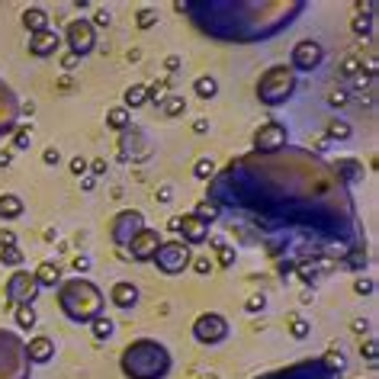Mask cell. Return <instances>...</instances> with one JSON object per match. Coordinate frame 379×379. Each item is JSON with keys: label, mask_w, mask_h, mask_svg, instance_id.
<instances>
[{"label": "cell", "mask_w": 379, "mask_h": 379, "mask_svg": "<svg viewBox=\"0 0 379 379\" xmlns=\"http://www.w3.org/2000/svg\"><path fill=\"white\" fill-rule=\"evenodd\" d=\"M219 222L260 248L279 277L319 283L354 251L367 248L354 190L325 154L286 145L273 154H238L206 187Z\"/></svg>", "instance_id": "cell-1"}, {"label": "cell", "mask_w": 379, "mask_h": 379, "mask_svg": "<svg viewBox=\"0 0 379 379\" xmlns=\"http://www.w3.org/2000/svg\"><path fill=\"white\" fill-rule=\"evenodd\" d=\"M306 7V0H180L177 13L206 39L251 45L279 36L299 20Z\"/></svg>", "instance_id": "cell-2"}, {"label": "cell", "mask_w": 379, "mask_h": 379, "mask_svg": "<svg viewBox=\"0 0 379 379\" xmlns=\"http://www.w3.org/2000/svg\"><path fill=\"white\" fill-rule=\"evenodd\" d=\"M58 309L61 315L74 325H90V321L106 312V292L87 277H71L58 283Z\"/></svg>", "instance_id": "cell-3"}, {"label": "cell", "mask_w": 379, "mask_h": 379, "mask_svg": "<svg viewBox=\"0 0 379 379\" xmlns=\"http://www.w3.org/2000/svg\"><path fill=\"white\" fill-rule=\"evenodd\" d=\"M174 357L154 338H135L119 354V369L126 379H168Z\"/></svg>", "instance_id": "cell-4"}, {"label": "cell", "mask_w": 379, "mask_h": 379, "mask_svg": "<svg viewBox=\"0 0 379 379\" xmlns=\"http://www.w3.org/2000/svg\"><path fill=\"white\" fill-rule=\"evenodd\" d=\"M296 90H299V74H296L290 65H270L267 71H260L254 93H257V100L264 103V106L277 110V106H283L286 100H292Z\"/></svg>", "instance_id": "cell-5"}, {"label": "cell", "mask_w": 379, "mask_h": 379, "mask_svg": "<svg viewBox=\"0 0 379 379\" xmlns=\"http://www.w3.org/2000/svg\"><path fill=\"white\" fill-rule=\"evenodd\" d=\"M32 363L26 357V341L20 331L0 328V379H30Z\"/></svg>", "instance_id": "cell-6"}, {"label": "cell", "mask_w": 379, "mask_h": 379, "mask_svg": "<svg viewBox=\"0 0 379 379\" xmlns=\"http://www.w3.org/2000/svg\"><path fill=\"white\" fill-rule=\"evenodd\" d=\"M254 379H344V369L331 367L325 357H306L290 367H277L267 373H257Z\"/></svg>", "instance_id": "cell-7"}, {"label": "cell", "mask_w": 379, "mask_h": 379, "mask_svg": "<svg viewBox=\"0 0 379 379\" xmlns=\"http://www.w3.org/2000/svg\"><path fill=\"white\" fill-rule=\"evenodd\" d=\"M151 264H154L158 273H164V277H180V273L190 270V264H193V251H190L183 241H177V238L161 241V248L154 251Z\"/></svg>", "instance_id": "cell-8"}, {"label": "cell", "mask_w": 379, "mask_h": 379, "mask_svg": "<svg viewBox=\"0 0 379 379\" xmlns=\"http://www.w3.org/2000/svg\"><path fill=\"white\" fill-rule=\"evenodd\" d=\"M190 331H193V341H196V344H203V347H216V344H222V341H229L231 325L222 312H203V315L193 319V328Z\"/></svg>", "instance_id": "cell-9"}, {"label": "cell", "mask_w": 379, "mask_h": 379, "mask_svg": "<svg viewBox=\"0 0 379 379\" xmlns=\"http://www.w3.org/2000/svg\"><path fill=\"white\" fill-rule=\"evenodd\" d=\"M39 283L32 277V270H13L10 279H7V286H3V296H7V306L16 309V306H32V302L39 299Z\"/></svg>", "instance_id": "cell-10"}, {"label": "cell", "mask_w": 379, "mask_h": 379, "mask_svg": "<svg viewBox=\"0 0 379 379\" xmlns=\"http://www.w3.org/2000/svg\"><path fill=\"white\" fill-rule=\"evenodd\" d=\"M286 145H290V129L277 119L260 122L254 129V139H251V151H257V154H273V151H283Z\"/></svg>", "instance_id": "cell-11"}, {"label": "cell", "mask_w": 379, "mask_h": 379, "mask_svg": "<svg viewBox=\"0 0 379 379\" xmlns=\"http://www.w3.org/2000/svg\"><path fill=\"white\" fill-rule=\"evenodd\" d=\"M65 42H68V51L78 55V58H87L90 51L97 49V30L87 16H78L65 26Z\"/></svg>", "instance_id": "cell-12"}, {"label": "cell", "mask_w": 379, "mask_h": 379, "mask_svg": "<svg viewBox=\"0 0 379 379\" xmlns=\"http://www.w3.org/2000/svg\"><path fill=\"white\" fill-rule=\"evenodd\" d=\"M141 229H145V212L141 209H119L110 222V238L116 248H126Z\"/></svg>", "instance_id": "cell-13"}, {"label": "cell", "mask_w": 379, "mask_h": 379, "mask_svg": "<svg viewBox=\"0 0 379 379\" xmlns=\"http://www.w3.org/2000/svg\"><path fill=\"white\" fill-rule=\"evenodd\" d=\"M321 61H325V45L319 39H299L292 45L290 51V68L296 74H312L315 68H321Z\"/></svg>", "instance_id": "cell-14"}, {"label": "cell", "mask_w": 379, "mask_h": 379, "mask_svg": "<svg viewBox=\"0 0 379 379\" xmlns=\"http://www.w3.org/2000/svg\"><path fill=\"white\" fill-rule=\"evenodd\" d=\"M16 126H20V97L0 78V135H10Z\"/></svg>", "instance_id": "cell-15"}, {"label": "cell", "mask_w": 379, "mask_h": 379, "mask_svg": "<svg viewBox=\"0 0 379 379\" xmlns=\"http://www.w3.org/2000/svg\"><path fill=\"white\" fill-rule=\"evenodd\" d=\"M161 241H164V238H161V231L158 229H148V225H145V229H141L139 235H135V238L126 244V251H129L132 260H139V264H151L154 251L161 248Z\"/></svg>", "instance_id": "cell-16"}, {"label": "cell", "mask_w": 379, "mask_h": 379, "mask_svg": "<svg viewBox=\"0 0 379 379\" xmlns=\"http://www.w3.org/2000/svg\"><path fill=\"white\" fill-rule=\"evenodd\" d=\"M177 241H183L187 248H193V244H203V241H209V222H203L200 216H193V212L180 216Z\"/></svg>", "instance_id": "cell-17"}, {"label": "cell", "mask_w": 379, "mask_h": 379, "mask_svg": "<svg viewBox=\"0 0 379 379\" xmlns=\"http://www.w3.org/2000/svg\"><path fill=\"white\" fill-rule=\"evenodd\" d=\"M26 357H30L32 367H45L49 360H55V341L49 334H36V338L26 341Z\"/></svg>", "instance_id": "cell-18"}, {"label": "cell", "mask_w": 379, "mask_h": 379, "mask_svg": "<svg viewBox=\"0 0 379 379\" xmlns=\"http://www.w3.org/2000/svg\"><path fill=\"white\" fill-rule=\"evenodd\" d=\"M334 164V170H338V177L344 180V187L354 190L357 183H363V177H367V168H363V161L360 158H338L331 161Z\"/></svg>", "instance_id": "cell-19"}, {"label": "cell", "mask_w": 379, "mask_h": 379, "mask_svg": "<svg viewBox=\"0 0 379 379\" xmlns=\"http://www.w3.org/2000/svg\"><path fill=\"white\" fill-rule=\"evenodd\" d=\"M110 302L116 306V309H122V312L135 309V306H139V286H135L132 279H119V283H113Z\"/></svg>", "instance_id": "cell-20"}, {"label": "cell", "mask_w": 379, "mask_h": 379, "mask_svg": "<svg viewBox=\"0 0 379 379\" xmlns=\"http://www.w3.org/2000/svg\"><path fill=\"white\" fill-rule=\"evenodd\" d=\"M61 49V36L58 32H39V36H30V55L32 58H51V55H58Z\"/></svg>", "instance_id": "cell-21"}, {"label": "cell", "mask_w": 379, "mask_h": 379, "mask_svg": "<svg viewBox=\"0 0 379 379\" xmlns=\"http://www.w3.org/2000/svg\"><path fill=\"white\" fill-rule=\"evenodd\" d=\"M32 277H36V283H39V290H58L61 264H55V260H42L39 267L32 270Z\"/></svg>", "instance_id": "cell-22"}, {"label": "cell", "mask_w": 379, "mask_h": 379, "mask_svg": "<svg viewBox=\"0 0 379 379\" xmlns=\"http://www.w3.org/2000/svg\"><path fill=\"white\" fill-rule=\"evenodd\" d=\"M20 20H23V30L30 32V36H39V32L49 30V13L42 10V7H26L20 13Z\"/></svg>", "instance_id": "cell-23"}, {"label": "cell", "mask_w": 379, "mask_h": 379, "mask_svg": "<svg viewBox=\"0 0 379 379\" xmlns=\"http://www.w3.org/2000/svg\"><path fill=\"white\" fill-rule=\"evenodd\" d=\"M26 212V203L16 193H0V222H13Z\"/></svg>", "instance_id": "cell-24"}, {"label": "cell", "mask_w": 379, "mask_h": 379, "mask_svg": "<svg viewBox=\"0 0 379 379\" xmlns=\"http://www.w3.org/2000/svg\"><path fill=\"white\" fill-rule=\"evenodd\" d=\"M90 328V334H93V341H110L113 334H116V321H113V315H106V312H103V315H97V319L90 321L87 325Z\"/></svg>", "instance_id": "cell-25"}, {"label": "cell", "mask_w": 379, "mask_h": 379, "mask_svg": "<svg viewBox=\"0 0 379 379\" xmlns=\"http://www.w3.org/2000/svg\"><path fill=\"white\" fill-rule=\"evenodd\" d=\"M148 103V93H145V84H132V87H126V93H122V106L126 110H141Z\"/></svg>", "instance_id": "cell-26"}, {"label": "cell", "mask_w": 379, "mask_h": 379, "mask_svg": "<svg viewBox=\"0 0 379 379\" xmlns=\"http://www.w3.org/2000/svg\"><path fill=\"white\" fill-rule=\"evenodd\" d=\"M350 122L341 119V116H334V119H328V126H325V141H347L350 139Z\"/></svg>", "instance_id": "cell-27"}, {"label": "cell", "mask_w": 379, "mask_h": 379, "mask_svg": "<svg viewBox=\"0 0 379 379\" xmlns=\"http://www.w3.org/2000/svg\"><path fill=\"white\" fill-rule=\"evenodd\" d=\"M13 321H16V328L20 331H32L36 325H39L36 306H16V309H13Z\"/></svg>", "instance_id": "cell-28"}, {"label": "cell", "mask_w": 379, "mask_h": 379, "mask_svg": "<svg viewBox=\"0 0 379 379\" xmlns=\"http://www.w3.org/2000/svg\"><path fill=\"white\" fill-rule=\"evenodd\" d=\"M286 331H290L292 341H306V338H309V331H312V325H309V319H306V315L292 312L290 319H286Z\"/></svg>", "instance_id": "cell-29"}, {"label": "cell", "mask_w": 379, "mask_h": 379, "mask_svg": "<svg viewBox=\"0 0 379 379\" xmlns=\"http://www.w3.org/2000/svg\"><path fill=\"white\" fill-rule=\"evenodd\" d=\"M132 122V113L126 110V106H113V110H106V126H110L113 132H126Z\"/></svg>", "instance_id": "cell-30"}, {"label": "cell", "mask_w": 379, "mask_h": 379, "mask_svg": "<svg viewBox=\"0 0 379 379\" xmlns=\"http://www.w3.org/2000/svg\"><path fill=\"white\" fill-rule=\"evenodd\" d=\"M145 93H148V103H164L170 97V78H161L154 84H145Z\"/></svg>", "instance_id": "cell-31"}, {"label": "cell", "mask_w": 379, "mask_h": 379, "mask_svg": "<svg viewBox=\"0 0 379 379\" xmlns=\"http://www.w3.org/2000/svg\"><path fill=\"white\" fill-rule=\"evenodd\" d=\"M193 90H196V97H200V100H212V97L219 93V80L212 78V74H203V78H196Z\"/></svg>", "instance_id": "cell-32"}, {"label": "cell", "mask_w": 379, "mask_h": 379, "mask_svg": "<svg viewBox=\"0 0 379 379\" xmlns=\"http://www.w3.org/2000/svg\"><path fill=\"white\" fill-rule=\"evenodd\" d=\"M212 248H216V264H219V267H235V244H225V241H212Z\"/></svg>", "instance_id": "cell-33"}, {"label": "cell", "mask_w": 379, "mask_h": 379, "mask_svg": "<svg viewBox=\"0 0 379 379\" xmlns=\"http://www.w3.org/2000/svg\"><path fill=\"white\" fill-rule=\"evenodd\" d=\"M338 270H350V273L367 270V248H360V251H354V254H347V257L338 264Z\"/></svg>", "instance_id": "cell-34"}, {"label": "cell", "mask_w": 379, "mask_h": 379, "mask_svg": "<svg viewBox=\"0 0 379 379\" xmlns=\"http://www.w3.org/2000/svg\"><path fill=\"white\" fill-rule=\"evenodd\" d=\"M158 110H164V116H170V119H174V116H183V113H187V100H183V97H177V93H170V97L161 103Z\"/></svg>", "instance_id": "cell-35"}, {"label": "cell", "mask_w": 379, "mask_h": 379, "mask_svg": "<svg viewBox=\"0 0 379 379\" xmlns=\"http://www.w3.org/2000/svg\"><path fill=\"white\" fill-rule=\"evenodd\" d=\"M193 177L209 183V180L216 177V161L212 158H196V164H193Z\"/></svg>", "instance_id": "cell-36"}, {"label": "cell", "mask_w": 379, "mask_h": 379, "mask_svg": "<svg viewBox=\"0 0 379 379\" xmlns=\"http://www.w3.org/2000/svg\"><path fill=\"white\" fill-rule=\"evenodd\" d=\"M10 135H13V151H26L32 145V126H16Z\"/></svg>", "instance_id": "cell-37"}, {"label": "cell", "mask_w": 379, "mask_h": 379, "mask_svg": "<svg viewBox=\"0 0 379 379\" xmlns=\"http://www.w3.org/2000/svg\"><path fill=\"white\" fill-rule=\"evenodd\" d=\"M23 251L20 248H7V251H0V264L3 267H10V270H20L23 267Z\"/></svg>", "instance_id": "cell-38"}, {"label": "cell", "mask_w": 379, "mask_h": 379, "mask_svg": "<svg viewBox=\"0 0 379 379\" xmlns=\"http://www.w3.org/2000/svg\"><path fill=\"white\" fill-rule=\"evenodd\" d=\"M193 216H200V219L209 222V225H212V222H219V212H216V206H212L209 200H200V203H196V206H193Z\"/></svg>", "instance_id": "cell-39"}, {"label": "cell", "mask_w": 379, "mask_h": 379, "mask_svg": "<svg viewBox=\"0 0 379 379\" xmlns=\"http://www.w3.org/2000/svg\"><path fill=\"white\" fill-rule=\"evenodd\" d=\"M264 309H267V296L260 290H254L248 296V302H244V312H248V315H257V312H264Z\"/></svg>", "instance_id": "cell-40"}, {"label": "cell", "mask_w": 379, "mask_h": 379, "mask_svg": "<svg viewBox=\"0 0 379 379\" xmlns=\"http://www.w3.org/2000/svg\"><path fill=\"white\" fill-rule=\"evenodd\" d=\"M135 23H139V30H141V32L151 30V26L158 23V10H154V7H141L139 16H135Z\"/></svg>", "instance_id": "cell-41"}, {"label": "cell", "mask_w": 379, "mask_h": 379, "mask_svg": "<svg viewBox=\"0 0 379 379\" xmlns=\"http://www.w3.org/2000/svg\"><path fill=\"white\" fill-rule=\"evenodd\" d=\"M341 78H354V74H360V71H363V58H354V55H350V58H344L341 61Z\"/></svg>", "instance_id": "cell-42"}, {"label": "cell", "mask_w": 379, "mask_h": 379, "mask_svg": "<svg viewBox=\"0 0 379 379\" xmlns=\"http://www.w3.org/2000/svg\"><path fill=\"white\" fill-rule=\"evenodd\" d=\"M212 267H216V260L206 257V254H200V257H193V264H190V270H196L200 277H209Z\"/></svg>", "instance_id": "cell-43"}, {"label": "cell", "mask_w": 379, "mask_h": 379, "mask_svg": "<svg viewBox=\"0 0 379 379\" xmlns=\"http://www.w3.org/2000/svg\"><path fill=\"white\" fill-rule=\"evenodd\" d=\"M373 290H376L373 277H357V283H354V292H357V296H373Z\"/></svg>", "instance_id": "cell-44"}, {"label": "cell", "mask_w": 379, "mask_h": 379, "mask_svg": "<svg viewBox=\"0 0 379 379\" xmlns=\"http://www.w3.org/2000/svg\"><path fill=\"white\" fill-rule=\"evenodd\" d=\"M106 168H110V164H106V158H90L87 161V174H90V177H103V174H106Z\"/></svg>", "instance_id": "cell-45"}, {"label": "cell", "mask_w": 379, "mask_h": 379, "mask_svg": "<svg viewBox=\"0 0 379 379\" xmlns=\"http://www.w3.org/2000/svg\"><path fill=\"white\" fill-rule=\"evenodd\" d=\"M42 161H45V168H58V164H61V151L55 148V145H49V148L42 151Z\"/></svg>", "instance_id": "cell-46"}, {"label": "cell", "mask_w": 379, "mask_h": 379, "mask_svg": "<svg viewBox=\"0 0 379 379\" xmlns=\"http://www.w3.org/2000/svg\"><path fill=\"white\" fill-rule=\"evenodd\" d=\"M16 231L13 229H0V251H7V248H16Z\"/></svg>", "instance_id": "cell-47"}, {"label": "cell", "mask_w": 379, "mask_h": 379, "mask_svg": "<svg viewBox=\"0 0 379 379\" xmlns=\"http://www.w3.org/2000/svg\"><path fill=\"white\" fill-rule=\"evenodd\" d=\"M347 97H350V93H347L344 87H334V90L328 93V103L334 106V110H338V106H344V103H347Z\"/></svg>", "instance_id": "cell-48"}, {"label": "cell", "mask_w": 379, "mask_h": 379, "mask_svg": "<svg viewBox=\"0 0 379 379\" xmlns=\"http://www.w3.org/2000/svg\"><path fill=\"white\" fill-rule=\"evenodd\" d=\"M90 23H93V30H97V26H110V23H113V13L100 7V10L93 13V20H90Z\"/></svg>", "instance_id": "cell-49"}, {"label": "cell", "mask_w": 379, "mask_h": 379, "mask_svg": "<svg viewBox=\"0 0 379 379\" xmlns=\"http://www.w3.org/2000/svg\"><path fill=\"white\" fill-rule=\"evenodd\" d=\"M71 174H74V177H84V174H87V158H71Z\"/></svg>", "instance_id": "cell-50"}, {"label": "cell", "mask_w": 379, "mask_h": 379, "mask_svg": "<svg viewBox=\"0 0 379 379\" xmlns=\"http://www.w3.org/2000/svg\"><path fill=\"white\" fill-rule=\"evenodd\" d=\"M58 65H61L65 71H74V68L80 65V58H78V55H71V51H65V55L58 58Z\"/></svg>", "instance_id": "cell-51"}, {"label": "cell", "mask_w": 379, "mask_h": 379, "mask_svg": "<svg viewBox=\"0 0 379 379\" xmlns=\"http://www.w3.org/2000/svg\"><path fill=\"white\" fill-rule=\"evenodd\" d=\"M154 200H158V203H170V200H174V187H170V183L158 187V193H154Z\"/></svg>", "instance_id": "cell-52"}, {"label": "cell", "mask_w": 379, "mask_h": 379, "mask_svg": "<svg viewBox=\"0 0 379 379\" xmlns=\"http://www.w3.org/2000/svg\"><path fill=\"white\" fill-rule=\"evenodd\" d=\"M71 267L78 270V277H80V273H87V270H90V257H87V254H80V257H74V264H71Z\"/></svg>", "instance_id": "cell-53"}, {"label": "cell", "mask_w": 379, "mask_h": 379, "mask_svg": "<svg viewBox=\"0 0 379 379\" xmlns=\"http://www.w3.org/2000/svg\"><path fill=\"white\" fill-rule=\"evenodd\" d=\"M354 30H357V36H367V30H369V23L363 20V13L357 10V16H354Z\"/></svg>", "instance_id": "cell-54"}, {"label": "cell", "mask_w": 379, "mask_h": 379, "mask_svg": "<svg viewBox=\"0 0 379 379\" xmlns=\"http://www.w3.org/2000/svg\"><path fill=\"white\" fill-rule=\"evenodd\" d=\"M363 354H367L369 363H376V341H367V344H363Z\"/></svg>", "instance_id": "cell-55"}, {"label": "cell", "mask_w": 379, "mask_h": 379, "mask_svg": "<svg viewBox=\"0 0 379 379\" xmlns=\"http://www.w3.org/2000/svg\"><path fill=\"white\" fill-rule=\"evenodd\" d=\"M164 68H168L170 74H174V71H180V58H177V55H168V61H164Z\"/></svg>", "instance_id": "cell-56"}, {"label": "cell", "mask_w": 379, "mask_h": 379, "mask_svg": "<svg viewBox=\"0 0 379 379\" xmlns=\"http://www.w3.org/2000/svg\"><path fill=\"white\" fill-rule=\"evenodd\" d=\"M80 190H87V193H90V190H97V177H90V174H87V177L80 180Z\"/></svg>", "instance_id": "cell-57"}, {"label": "cell", "mask_w": 379, "mask_h": 379, "mask_svg": "<svg viewBox=\"0 0 379 379\" xmlns=\"http://www.w3.org/2000/svg\"><path fill=\"white\" fill-rule=\"evenodd\" d=\"M13 164V151H0V168H10Z\"/></svg>", "instance_id": "cell-58"}, {"label": "cell", "mask_w": 379, "mask_h": 379, "mask_svg": "<svg viewBox=\"0 0 379 379\" xmlns=\"http://www.w3.org/2000/svg\"><path fill=\"white\" fill-rule=\"evenodd\" d=\"M177 229H180V216H170V219H168V231H170V235H177Z\"/></svg>", "instance_id": "cell-59"}, {"label": "cell", "mask_w": 379, "mask_h": 379, "mask_svg": "<svg viewBox=\"0 0 379 379\" xmlns=\"http://www.w3.org/2000/svg\"><path fill=\"white\" fill-rule=\"evenodd\" d=\"M193 132H209V119H196L193 122Z\"/></svg>", "instance_id": "cell-60"}, {"label": "cell", "mask_w": 379, "mask_h": 379, "mask_svg": "<svg viewBox=\"0 0 379 379\" xmlns=\"http://www.w3.org/2000/svg\"><path fill=\"white\" fill-rule=\"evenodd\" d=\"M206 379H219V376H206Z\"/></svg>", "instance_id": "cell-61"}]
</instances>
